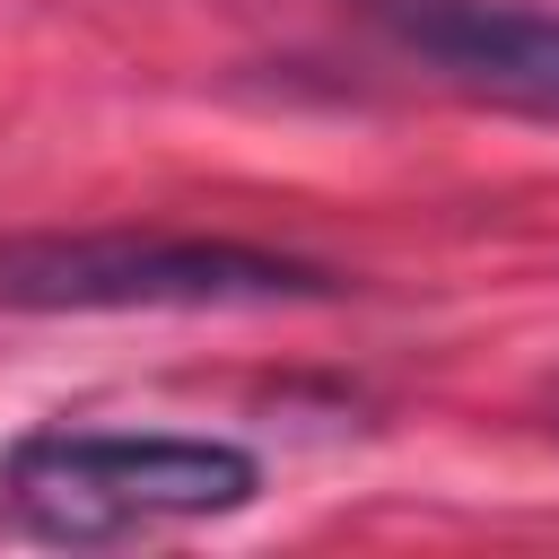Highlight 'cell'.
I'll use <instances>...</instances> for the list:
<instances>
[{
	"label": "cell",
	"mask_w": 559,
	"mask_h": 559,
	"mask_svg": "<svg viewBox=\"0 0 559 559\" xmlns=\"http://www.w3.org/2000/svg\"><path fill=\"white\" fill-rule=\"evenodd\" d=\"M384 35L402 61H419L428 79L489 96V105H524V114H559V17L524 9V0H384Z\"/></svg>",
	"instance_id": "3957f363"
},
{
	"label": "cell",
	"mask_w": 559,
	"mask_h": 559,
	"mask_svg": "<svg viewBox=\"0 0 559 559\" xmlns=\"http://www.w3.org/2000/svg\"><path fill=\"white\" fill-rule=\"evenodd\" d=\"M262 463L227 437L166 428H35L0 454V515L35 542H122L148 524L253 507Z\"/></svg>",
	"instance_id": "6da1fadb"
},
{
	"label": "cell",
	"mask_w": 559,
	"mask_h": 559,
	"mask_svg": "<svg viewBox=\"0 0 559 559\" xmlns=\"http://www.w3.org/2000/svg\"><path fill=\"white\" fill-rule=\"evenodd\" d=\"M341 297L332 271L236 245V236H131V227H44L0 236V306L17 314H157V306H306Z\"/></svg>",
	"instance_id": "7a4b0ae2"
}]
</instances>
